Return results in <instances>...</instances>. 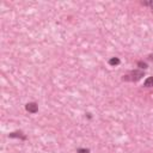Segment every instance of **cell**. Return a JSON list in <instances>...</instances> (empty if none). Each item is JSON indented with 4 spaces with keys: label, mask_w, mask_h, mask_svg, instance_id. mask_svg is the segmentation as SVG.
Segmentation results:
<instances>
[{
    "label": "cell",
    "mask_w": 153,
    "mask_h": 153,
    "mask_svg": "<svg viewBox=\"0 0 153 153\" xmlns=\"http://www.w3.org/2000/svg\"><path fill=\"white\" fill-rule=\"evenodd\" d=\"M149 60H151V61H153V54H151V55H149Z\"/></svg>",
    "instance_id": "9c48e42d"
},
{
    "label": "cell",
    "mask_w": 153,
    "mask_h": 153,
    "mask_svg": "<svg viewBox=\"0 0 153 153\" xmlns=\"http://www.w3.org/2000/svg\"><path fill=\"white\" fill-rule=\"evenodd\" d=\"M8 137L11 139H20V140H26V135L22 131V130H17V131H12L8 134Z\"/></svg>",
    "instance_id": "3957f363"
},
{
    "label": "cell",
    "mask_w": 153,
    "mask_h": 153,
    "mask_svg": "<svg viewBox=\"0 0 153 153\" xmlns=\"http://www.w3.org/2000/svg\"><path fill=\"white\" fill-rule=\"evenodd\" d=\"M141 4H142L143 6H149V7H151V10L153 11V1H148V2H143V1H142Z\"/></svg>",
    "instance_id": "ba28073f"
},
{
    "label": "cell",
    "mask_w": 153,
    "mask_h": 153,
    "mask_svg": "<svg viewBox=\"0 0 153 153\" xmlns=\"http://www.w3.org/2000/svg\"><path fill=\"white\" fill-rule=\"evenodd\" d=\"M143 86L145 87H153V76H148L143 81Z\"/></svg>",
    "instance_id": "277c9868"
},
{
    "label": "cell",
    "mask_w": 153,
    "mask_h": 153,
    "mask_svg": "<svg viewBox=\"0 0 153 153\" xmlns=\"http://www.w3.org/2000/svg\"><path fill=\"white\" fill-rule=\"evenodd\" d=\"M137 67H139L141 71H145V69H147L148 66H147L146 62H143V61H139V62H137Z\"/></svg>",
    "instance_id": "8992f818"
},
{
    "label": "cell",
    "mask_w": 153,
    "mask_h": 153,
    "mask_svg": "<svg viewBox=\"0 0 153 153\" xmlns=\"http://www.w3.org/2000/svg\"><path fill=\"white\" fill-rule=\"evenodd\" d=\"M90 149L88 148H78L76 149V153H88Z\"/></svg>",
    "instance_id": "52a82bcc"
},
{
    "label": "cell",
    "mask_w": 153,
    "mask_h": 153,
    "mask_svg": "<svg viewBox=\"0 0 153 153\" xmlns=\"http://www.w3.org/2000/svg\"><path fill=\"white\" fill-rule=\"evenodd\" d=\"M142 76H145V71L135 69V71H131L130 73L123 75L122 80H123V81H139Z\"/></svg>",
    "instance_id": "6da1fadb"
},
{
    "label": "cell",
    "mask_w": 153,
    "mask_h": 153,
    "mask_svg": "<svg viewBox=\"0 0 153 153\" xmlns=\"http://www.w3.org/2000/svg\"><path fill=\"white\" fill-rule=\"evenodd\" d=\"M120 59L118 57H111L110 60H109V65L110 66H117V65H120Z\"/></svg>",
    "instance_id": "5b68a950"
},
{
    "label": "cell",
    "mask_w": 153,
    "mask_h": 153,
    "mask_svg": "<svg viewBox=\"0 0 153 153\" xmlns=\"http://www.w3.org/2000/svg\"><path fill=\"white\" fill-rule=\"evenodd\" d=\"M25 109H26V111L30 112V114H36V112L38 111V105H37V103H35V102H30V103H27V104L25 105Z\"/></svg>",
    "instance_id": "7a4b0ae2"
}]
</instances>
